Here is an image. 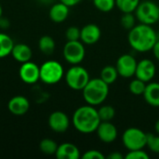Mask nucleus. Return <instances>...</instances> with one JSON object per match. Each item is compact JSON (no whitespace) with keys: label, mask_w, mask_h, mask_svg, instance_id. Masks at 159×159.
<instances>
[{"label":"nucleus","mask_w":159,"mask_h":159,"mask_svg":"<svg viewBox=\"0 0 159 159\" xmlns=\"http://www.w3.org/2000/svg\"><path fill=\"white\" fill-rule=\"evenodd\" d=\"M128 41L135 51L140 53L148 52L153 49L157 41V33L152 25L139 23L129 31Z\"/></svg>","instance_id":"1"},{"label":"nucleus","mask_w":159,"mask_h":159,"mask_svg":"<svg viewBox=\"0 0 159 159\" xmlns=\"http://www.w3.org/2000/svg\"><path fill=\"white\" fill-rule=\"evenodd\" d=\"M98 110L95 106L87 104L78 107L72 117L74 128L80 133L90 134L96 132L98 126L101 123Z\"/></svg>","instance_id":"2"},{"label":"nucleus","mask_w":159,"mask_h":159,"mask_svg":"<svg viewBox=\"0 0 159 159\" xmlns=\"http://www.w3.org/2000/svg\"><path fill=\"white\" fill-rule=\"evenodd\" d=\"M85 102L92 106L102 105L109 95V85L100 77L90 79L82 89Z\"/></svg>","instance_id":"3"},{"label":"nucleus","mask_w":159,"mask_h":159,"mask_svg":"<svg viewBox=\"0 0 159 159\" xmlns=\"http://www.w3.org/2000/svg\"><path fill=\"white\" fill-rule=\"evenodd\" d=\"M64 78L67 86L70 89L81 91L86 87L88 82L90 80L88 70L79 64L72 65L67 70Z\"/></svg>","instance_id":"4"},{"label":"nucleus","mask_w":159,"mask_h":159,"mask_svg":"<svg viewBox=\"0 0 159 159\" xmlns=\"http://www.w3.org/2000/svg\"><path fill=\"white\" fill-rule=\"evenodd\" d=\"M134 14L140 23L153 25L159 20L158 4L151 0L141 1Z\"/></svg>","instance_id":"5"},{"label":"nucleus","mask_w":159,"mask_h":159,"mask_svg":"<svg viewBox=\"0 0 159 159\" xmlns=\"http://www.w3.org/2000/svg\"><path fill=\"white\" fill-rule=\"evenodd\" d=\"M63 75V66L57 61L49 60L40 66V80L45 84H57L62 79Z\"/></svg>","instance_id":"6"},{"label":"nucleus","mask_w":159,"mask_h":159,"mask_svg":"<svg viewBox=\"0 0 159 159\" xmlns=\"http://www.w3.org/2000/svg\"><path fill=\"white\" fill-rule=\"evenodd\" d=\"M147 133L139 128H129L122 134V143L128 151L143 149L146 147Z\"/></svg>","instance_id":"7"},{"label":"nucleus","mask_w":159,"mask_h":159,"mask_svg":"<svg viewBox=\"0 0 159 159\" xmlns=\"http://www.w3.org/2000/svg\"><path fill=\"white\" fill-rule=\"evenodd\" d=\"M62 55L64 60L72 64H80L86 56V49L84 43L80 40L76 41H67L62 49Z\"/></svg>","instance_id":"8"},{"label":"nucleus","mask_w":159,"mask_h":159,"mask_svg":"<svg viewBox=\"0 0 159 159\" xmlns=\"http://www.w3.org/2000/svg\"><path fill=\"white\" fill-rule=\"evenodd\" d=\"M137 60L130 54L121 55L116 63V68L118 72L119 76L123 78H130L135 75L137 67Z\"/></svg>","instance_id":"9"},{"label":"nucleus","mask_w":159,"mask_h":159,"mask_svg":"<svg viewBox=\"0 0 159 159\" xmlns=\"http://www.w3.org/2000/svg\"><path fill=\"white\" fill-rule=\"evenodd\" d=\"M19 76L25 84H34L40 80V67L31 61L23 62L19 69Z\"/></svg>","instance_id":"10"},{"label":"nucleus","mask_w":159,"mask_h":159,"mask_svg":"<svg viewBox=\"0 0 159 159\" xmlns=\"http://www.w3.org/2000/svg\"><path fill=\"white\" fill-rule=\"evenodd\" d=\"M156 73L157 67L155 62L150 59H143L137 63L134 76L145 83H149L154 79Z\"/></svg>","instance_id":"11"},{"label":"nucleus","mask_w":159,"mask_h":159,"mask_svg":"<svg viewBox=\"0 0 159 159\" xmlns=\"http://www.w3.org/2000/svg\"><path fill=\"white\" fill-rule=\"evenodd\" d=\"M48 124L52 131L56 133H63L70 127V119L64 112L55 111L49 115Z\"/></svg>","instance_id":"12"},{"label":"nucleus","mask_w":159,"mask_h":159,"mask_svg":"<svg viewBox=\"0 0 159 159\" xmlns=\"http://www.w3.org/2000/svg\"><path fill=\"white\" fill-rule=\"evenodd\" d=\"M99 140L104 143H112L118 137L117 128L111 121H102L96 129Z\"/></svg>","instance_id":"13"},{"label":"nucleus","mask_w":159,"mask_h":159,"mask_svg":"<svg viewBox=\"0 0 159 159\" xmlns=\"http://www.w3.org/2000/svg\"><path fill=\"white\" fill-rule=\"evenodd\" d=\"M102 36L100 27L95 23H89L80 29V41L86 45L96 44Z\"/></svg>","instance_id":"14"},{"label":"nucleus","mask_w":159,"mask_h":159,"mask_svg":"<svg viewBox=\"0 0 159 159\" xmlns=\"http://www.w3.org/2000/svg\"><path fill=\"white\" fill-rule=\"evenodd\" d=\"M7 108L12 115L16 116H21L29 111L30 102L29 100L24 96H14L9 100Z\"/></svg>","instance_id":"15"},{"label":"nucleus","mask_w":159,"mask_h":159,"mask_svg":"<svg viewBox=\"0 0 159 159\" xmlns=\"http://www.w3.org/2000/svg\"><path fill=\"white\" fill-rule=\"evenodd\" d=\"M55 157L58 159H79L81 157V154L75 144L63 143L58 145Z\"/></svg>","instance_id":"16"},{"label":"nucleus","mask_w":159,"mask_h":159,"mask_svg":"<svg viewBox=\"0 0 159 159\" xmlns=\"http://www.w3.org/2000/svg\"><path fill=\"white\" fill-rule=\"evenodd\" d=\"M69 12H70L69 7L60 2V3H55L51 6L48 11V16L52 21L56 23H61L68 18Z\"/></svg>","instance_id":"17"},{"label":"nucleus","mask_w":159,"mask_h":159,"mask_svg":"<svg viewBox=\"0 0 159 159\" xmlns=\"http://www.w3.org/2000/svg\"><path fill=\"white\" fill-rule=\"evenodd\" d=\"M143 96L144 98V101L150 106L159 108V83L157 82L147 83Z\"/></svg>","instance_id":"18"},{"label":"nucleus","mask_w":159,"mask_h":159,"mask_svg":"<svg viewBox=\"0 0 159 159\" xmlns=\"http://www.w3.org/2000/svg\"><path fill=\"white\" fill-rule=\"evenodd\" d=\"M10 55H12L14 60H16L17 61L23 63L31 61L33 51L31 48L26 44H16L14 45Z\"/></svg>","instance_id":"19"},{"label":"nucleus","mask_w":159,"mask_h":159,"mask_svg":"<svg viewBox=\"0 0 159 159\" xmlns=\"http://www.w3.org/2000/svg\"><path fill=\"white\" fill-rule=\"evenodd\" d=\"M118 76H119L118 72H117L116 66H113V65L104 66L102 69L101 74H100V78L102 81H104L106 84H108L109 86L114 84L117 80Z\"/></svg>","instance_id":"20"},{"label":"nucleus","mask_w":159,"mask_h":159,"mask_svg":"<svg viewBox=\"0 0 159 159\" xmlns=\"http://www.w3.org/2000/svg\"><path fill=\"white\" fill-rule=\"evenodd\" d=\"M14 45V41L9 35L0 33V59L10 55Z\"/></svg>","instance_id":"21"},{"label":"nucleus","mask_w":159,"mask_h":159,"mask_svg":"<svg viewBox=\"0 0 159 159\" xmlns=\"http://www.w3.org/2000/svg\"><path fill=\"white\" fill-rule=\"evenodd\" d=\"M38 47L42 53L46 55H50L54 52L56 44L54 39L49 35H43L38 41Z\"/></svg>","instance_id":"22"},{"label":"nucleus","mask_w":159,"mask_h":159,"mask_svg":"<svg viewBox=\"0 0 159 159\" xmlns=\"http://www.w3.org/2000/svg\"><path fill=\"white\" fill-rule=\"evenodd\" d=\"M141 0H116V7L122 13L134 12Z\"/></svg>","instance_id":"23"},{"label":"nucleus","mask_w":159,"mask_h":159,"mask_svg":"<svg viewBox=\"0 0 159 159\" xmlns=\"http://www.w3.org/2000/svg\"><path fill=\"white\" fill-rule=\"evenodd\" d=\"M58 148V144L54 140L51 139H43L39 143V149L40 151L48 156H52L56 154Z\"/></svg>","instance_id":"24"},{"label":"nucleus","mask_w":159,"mask_h":159,"mask_svg":"<svg viewBox=\"0 0 159 159\" xmlns=\"http://www.w3.org/2000/svg\"><path fill=\"white\" fill-rule=\"evenodd\" d=\"M146 84L144 81L135 77L133 80L130 81L129 85V89L131 92V94L135 95V96H141L143 94L145 88H146Z\"/></svg>","instance_id":"25"},{"label":"nucleus","mask_w":159,"mask_h":159,"mask_svg":"<svg viewBox=\"0 0 159 159\" xmlns=\"http://www.w3.org/2000/svg\"><path fill=\"white\" fill-rule=\"evenodd\" d=\"M97 110L101 121H111L116 116V110L112 105H102Z\"/></svg>","instance_id":"26"},{"label":"nucleus","mask_w":159,"mask_h":159,"mask_svg":"<svg viewBox=\"0 0 159 159\" xmlns=\"http://www.w3.org/2000/svg\"><path fill=\"white\" fill-rule=\"evenodd\" d=\"M94 7L101 12H110L116 7V0H92Z\"/></svg>","instance_id":"27"},{"label":"nucleus","mask_w":159,"mask_h":159,"mask_svg":"<svg viewBox=\"0 0 159 159\" xmlns=\"http://www.w3.org/2000/svg\"><path fill=\"white\" fill-rule=\"evenodd\" d=\"M136 16L134 12L129 13H123L120 19V24L126 30H131L136 25Z\"/></svg>","instance_id":"28"},{"label":"nucleus","mask_w":159,"mask_h":159,"mask_svg":"<svg viewBox=\"0 0 159 159\" xmlns=\"http://www.w3.org/2000/svg\"><path fill=\"white\" fill-rule=\"evenodd\" d=\"M146 147L154 154H159V135L147 134Z\"/></svg>","instance_id":"29"},{"label":"nucleus","mask_w":159,"mask_h":159,"mask_svg":"<svg viewBox=\"0 0 159 159\" xmlns=\"http://www.w3.org/2000/svg\"><path fill=\"white\" fill-rule=\"evenodd\" d=\"M65 37L67 41L80 40V29L75 26H70L65 31Z\"/></svg>","instance_id":"30"},{"label":"nucleus","mask_w":159,"mask_h":159,"mask_svg":"<svg viewBox=\"0 0 159 159\" xmlns=\"http://www.w3.org/2000/svg\"><path fill=\"white\" fill-rule=\"evenodd\" d=\"M149 155L143 150V149H139V150H132L129 151L127 155L125 156V159H148Z\"/></svg>","instance_id":"31"},{"label":"nucleus","mask_w":159,"mask_h":159,"mask_svg":"<svg viewBox=\"0 0 159 159\" xmlns=\"http://www.w3.org/2000/svg\"><path fill=\"white\" fill-rule=\"evenodd\" d=\"M83 159H104L106 157L99 150H89L85 152L83 156H81Z\"/></svg>","instance_id":"32"},{"label":"nucleus","mask_w":159,"mask_h":159,"mask_svg":"<svg viewBox=\"0 0 159 159\" xmlns=\"http://www.w3.org/2000/svg\"><path fill=\"white\" fill-rule=\"evenodd\" d=\"M106 157L108 159H123L125 158V156H123L120 152H112Z\"/></svg>","instance_id":"33"},{"label":"nucleus","mask_w":159,"mask_h":159,"mask_svg":"<svg viewBox=\"0 0 159 159\" xmlns=\"http://www.w3.org/2000/svg\"><path fill=\"white\" fill-rule=\"evenodd\" d=\"M82 0H60V2L65 4L66 6H68L69 7H74V6H76L77 4H79Z\"/></svg>","instance_id":"34"},{"label":"nucleus","mask_w":159,"mask_h":159,"mask_svg":"<svg viewBox=\"0 0 159 159\" xmlns=\"http://www.w3.org/2000/svg\"><path fill=\"white\" fill-rule=\"evenodd\" d=\"M152 51H153V53H154L155 58L159 61V40H157V41L156 42V44H155V46H154Z\"/></svg>","instance_id":"35"},{"label":"nucleus","mask_w":159,"mask_h":159,"mask_svg":"<svg viewBox=\"0 0 159 159\" xmlns=\"http://www.w3.org/2000/svg\"><path fill=\"white\" fill-rule=\"evenodd\" d=\"M155 129H156L157 134H158L159 135V119L157 120V122H156V124H155Z\"/></svg>","instance_id":"36"},{"label":"nucleus","mask_w":159,"mask_h":159,"mask_svg":"<svg viewBox=\"0 0 159 159\" xmlns=\"http://www.w3.org/2000/svg\"><path fill=\"white\" fill-rule=\"evenodd\" d=\"M2 14H3V8H2V6L0 4V18L2 17Z\"/></svg>","instance_id":"37"},{"label":"nucleus","mask_w":159,"mask_h":159,"mask_svg":"<svg viewBox=\"0 0 159 159\" xmlns=\"http://www.w3.org/2000/svg\"><path fill=\"white\" fill-rule=\"evenodd\" d=\"M157 40H159V32L157 33Z\"/></svg>","instance_id":"38"},{"label":"nucleus","mask_w":159,"mask_h":159,"mask_svg":"<svg viewBox=\"0 0 159 159\" xmlns=\"http://www.w3.org/2000/svg\"><path fill=\"white\" fill-rule=\"evenodd\" d=\"M89 1H92V0H89Z\"/></svg>","instance_id":"39"},{"label":"nucleus","mask_w":159,"mask_h":159,"mask_svg":"<svg viewBox=\"0 0 159 159\" xmlns=\"http://www.w3.org/2000/svg\"><path fill=\"white\" fill-rule=\"evenodd\" d=\"M158 7H159V3H158Z\"/></svg>","instance_id":"40"}]
</instances>
